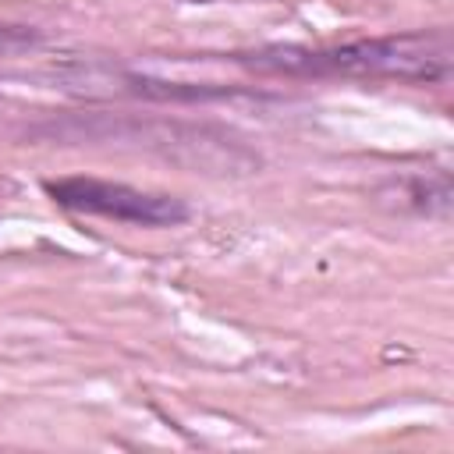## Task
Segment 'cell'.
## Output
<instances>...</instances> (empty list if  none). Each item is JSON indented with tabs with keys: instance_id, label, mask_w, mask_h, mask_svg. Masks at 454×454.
Wrapping results in <instances>:
<instances>
[{
	"instance_id": "7a4b0ae2",
	"label": "cell",
	"mask_w": 454,
	"mask_h": 454,
	"mask_svg": "<svg viewBox=\"0 0 454 454\" xmlns=\"http://www.w3.org/2000/svg\"><path fill=\"white\" fill-rule=\"evenodd\" d=\"M43 192L53 199V206L78 213V216H103L114 223L131 227H177L192 216L188 202L167 192H145L124 181L92 177V174H67V177H46Z\"/></svg>"
},
{
	"instance_id": "6da1fadb",
	"label": "cell",
	"mask_w": 454,
	"mask_h": 454,
	"mask_svg": "<svg viewBox=\"0 0 454 454\" xmlns=\"http://www.w3.org/2000/svg\"><path fill=\"white\" fill-rule=\"evenodd\" d=\"M231 60L259 74L284 78H372L404 85H440L450 78L454 46L450 28L436 25L326 46H262L248 53H231Z\"/></svg>"
},
{
	"instance_id": "3957f363",
	"label": "cell",
	"mask_w": 454,
	"mask_h": 454,
	"mask_svg": "<svg viewBox=\"0 0 454 454\" xmlns=\"http://www.w3.org/2000/svg\"><path fill=\"white\" fill-rule=\"evenodd\" d=\"M39 43V32L28 25H0V53H18Z\"/></svg>"
}]
</instances>
